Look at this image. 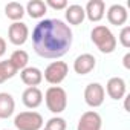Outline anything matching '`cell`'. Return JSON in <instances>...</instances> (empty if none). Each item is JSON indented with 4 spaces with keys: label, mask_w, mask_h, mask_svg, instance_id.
I'll return each mask as SVG.
<instances>
[{
    "label": "cell",
    "mask_w": 130,
    "mask_h": 130,
    "mask_svg": "<svg viewBox=\"0 0 130 130\" xmlns=\"http://www.w3.org/2000/svg\"><path fill=\"white\" fill-rule=\"evenodd\" d=\"M74 34L60 19H43L32 31V46L41 58H61L72 46Z\"/></svg>",
    "instance_id": "obj_1"
},
{
    "label": "cell",
    "mask_w": 130,
    "mask_h": 130,
    "mask_svg": "<svg viewBox=\"0 0 130 130\" xmlns=\"http://www.w3.org/2000/svg\"><path fill=\"white\" fill-rule=\"evenodd\" d=\"M90 38H92V43L103 54H112L116 49V37L104 25L95 26L92 29V32H90Z\"/></svg>",
    "instance_id": "obj_2"
},
{
    "label": "cell",
    "mask_w": 130,
    "mask_h": 130,
    "mask_svg": "<svg viewBox=\"0 0 130 130\" xmlns=\"http://www.w3.org/2000/svg\"><path fill=\"white\" fill-rule=\"evenodd\" d=\"M44 101L49 112L60 115L68 107V93L60 86H51L44 92Z\"/></svg>",
    "instance_id": "obj_3"
},
{
    "label": "cell",
    "mask_w": 130,
    "mask_h": 130,
    "mask_svg": "<svg viewBox=\"0 0 130 130\" xmlns=\"http://www.w3.org/2000/svg\"><path fill=\"white\" fill-rule=\"evenodd\" d=\"M43 124H44L43 116L34 110L20 112L14 118V125L17 130H41Z\"/></svg>",
    "instance_id": "obj_4"
},
{
    "label": "cell",
    "mask_w": 130,
    "mask_h": 130,
    "mask_svg": "<svg viewBox=\"0 0 130 130\" xmlns=\"http://www.w3.org/2000/svg\"><path fill=\"white\" fill-rule=\"evenodd\" d=\"M69 74V66L68 63L64 61H52L47 64V68L44 69V74H43V78L52 84V86H58L60 83H63L66 80Z\"/></svg>",
    "instance_id": "obj_5"
},
{
    "label": "cell",
    "mask_w": 130,
    "mask_h": 130,
    "mask_svg": "<svg viewBox=\"0 0 130 130\" xmlns=\"http://www.w3.org/2000/svg\"><path fill=\"white\" fill-rule=\"evenodd\" d=\"M106 98V90L104 86H101L100 83H90L86 86L84 89V101L89 107L96 109L100 106H103Z\"/></svg>",
    "instance_id": "obj_6"
},
{
    "label": "cell",
    "mask_w": 130,
    "mask_h": 130,
    "mask_svg": "<svg viewBox=\"0 0 130 130\" xmlns=\"http://www.w3.org/2000/svg\"><path fill=\"white\" fill-rule=\"evenodd\" d=\"M29 37V28L23 22H14L8 29V38L14 46H22Z\"/></svg>",
    "instance_id": "obj_7"
},
{
    "label": "cell",
    "mask_w": 130,
    "mask_h": 130,
    "mask_svg": "<svg viewBox=\"0 0 130 130\" xmlns=\"http://www.w3.org/2000/svg\"><path fill=\"white\" fill-rule=\"evenodd\" d=\"M101 127H103L101 115L95 110L84 112L77 124V130H101Z\"/></svg>",
    "instance_id": "obj_8"
},
{
    "label": "cell",
    "mask_w": 130,
    "mask_h": 130,
    "mask_svg": "<svg viewBox=\"0 0 130 130\" xmlns=\"http://www.w3.org/2000/svg\"><path fill=\"white\" fill-rule=\"evenodd\" d=\"M96 66V58L92 54H81L74 61V71L78 75H87L90 74Z\"/></svg>",
    "instance_id": "obj_9"
},
{
    "label": "cell",
    "mask_w": 130,
    "mask_h": 130,
    "mask_svg": "<svg viewBox=\"0 0 130 130\" xmlns=\"http://www.w3.org/2000/svg\"><path fill=\"white\" fill-rule=\"evenodd\" d=\"M104 90L107 92V95L112 100H122L127 93V84L121 77H112L107 81Z\"/></svg>",
    "instance_id": "obj_10"
},
{
    "label": "cell",
    "mask_w": 130,
    "mask_h": 130,
    "mask_svg": "<svg viewBox=\"0 0 130 130\" xmlns=\"http://www.w3.org/2000/svg\"><path fill=\"white\" fill-rule=\"evenodd\" d=\"M107 20L110 25L113 26H124L127 19H128V12L125 9V6L119 5V3H115L112 5L109 9H107Z\"/></svg>",
    "instance_id": "obj_11"
},
{
    "label": "cell",
    "mask_w": 130,
    "mask_h": 130,
    "mask_svg": "<svg viewBox=\"0 0 130 130\" xmlns=\"http://www.w3.org/2000/svg\"><path fill=\"white\" fill-rule=\"evenodd\" d=\"M84 14H86V17L90 22L96 23L106 14V3L103 2V0H89L86 8H84Z\"/></svg>",
    "instance_id": "obj_12"
},
{
    "label": "cell",
    "mask_w": 130,
    "mask_h": 130,
    "mask_svg": "<svg viewBox=\"0 0 130 130\" xmlns=\"http://www.w3.org/2000/svg\"><path fill=\"white\" fill-rule=\"evenodd\" d=\"M20 78L28 87H37L43 81V72L35 66H28L20 71Z\"/></svg>",
    "instance_id": "obj_13"
},
{
    "label": "cell",
    "mask_w": 130,
    "mask_h": 130,
    "mask_svg": "<svg viewBox=\"0 0 130 130\" xmlns=\"http://www.w3.org/2000/svg\"><path fill=\"white\" fill-rule=\"evenodd\" d=\"M22 101L28 109H37L43 103V92L38 87H28L22 93Z\"/></svg>",
    "instance_id": "obj_14"
},
{
    "label": "cell",
    "mask_w": 130,
    "mask_h": 130,
    "mask_svg": "<svg viewBox=\"0 0 130 130\" xmlns=\"http://www.w3.org/2000/svg\"><path fill=\"white\" fill-rule=\"evenodd\" d=\"M64 11H66V12H64V15H66V20H68L69 25H74V26L81 25L84 22V19H86L84 8L81 5H77V3L68 5V8L64 9Z\"/></svg>",
    "instance_id": "obj_15"
},
{
    "label": "cell",
    "mask_w": 130,
    "mask_h": 130,
    "mask_svg": "<svg viewBox=\"0 0 130 130\" xmlns=\"http://www.w3.org/2000/svg\"><path fill=\"white\" fill-rule=\"evenodd\" d=\"M15 110V101L11 93L0 92V119H6L12 116Z\"/></svg>",
    "instance_id": "obj_16"
},
{
    "label": "cell",
    "mask_w": 130,
    "mask_h": 130,
    "mask_svg": "<svg viewBox=\"0 0 130 130\" xmlns=\"http://www.w3.org/2000/svg\"><path fill=\"white\" fill-rule=\"evenodd\" d=\"M25 12H28L31 19H43L47 12V6L43 0H31L25 8Z\"/></svg>",
    "instance_id": "obj_17"
},
{
    "label": "cell",
    "mask_w": 130,
    "mask_h": 130,
    "mask_svg": "<svg viewBox=\"0 0 130 130\" xmlns=\"http://www.w3.org/2000/svg\"><path fill=\"white\" fill-rule=\"evenodd\" d=\"M9 61L12 63V66L17 69V71H23L25 68H28V63H29V55L26 51L23 49H17L11 54L9 57Z\"/></svg>",
    "instance_id": "obj_18"
},
{
    "label": "cell",
    "mask_w": 130,
    "mask_h": 130,
    "mask_svg": "<svg viewBox=\"0 0 130 130\" xmlns=\"http://www.w3.org/2000/svg\"><path fill=\"white\" fill-rule=\"evenodd\" d=\"M5 15L12 22H19L25 15V6L19 2H9L5 6Z\"/></svg>",
    "instance_id": "obj_19"
},
{
    "label": "cell",
    "mask_w": 130,
    "mask_h": 130,
    "mask_svg": "<svg viewBox=\"0 0 130 130\" xmlns=\"http://www.w3.org/2000/svg\"><path fill=\"white\" fill-rule=\"evenodd\" d=\"M17 72H19V71L12 66V63H11L9 60L0 61V84H3L5 81L14 78Z\"/></svg>",
    "instance_id": "obj_20"
},
{
    "label": "cell",
    "mask_w": 130,
    "mask_h": 130,
    "mask_svg": "<svg viewBox=\"0 0 130 130\" xmlns=\"http://www.w3.org/2000/svg\"><path fill=\"white\" fill-rule=\"evenodd\" d=\"M46 130H66L68 128V122H66V119L64 118H61V116H52L47 122H46V127H44Z\"/></svg>",
    "instance_id": "obj_21"
},
{
    "label": "cell",
    "mask_w": 130,
    "mask_h": 130,
    "mask_svg": "<svg viewBox=\"0 0 130 130\" xmlns=\"http://www.w3.org/2000/svg\"><path fill=\"white\" fill-rule=\"evenodd\" d=\"M118 40L122 44V47H125V49L130 47V26H124L121 29V32L118 35Z\"/></svg>",
    "instance_id": "obj_22"
},
{
    "label": "cell",
    "mask_w": 130,
    "mask_h": 130,
    "mask_svg": "<svg viewBox=\"0 0 130 130\" xmlns=\"http://www.w3.org/2000/svg\"><path fill=\"white\" fill-rule=\"evenodd\" d=\"M46 6L55 9V11H61V9H66L68 8V2L66 0H47V2H44Z\"/></svg>",
    "instance_id": "obj_23"
},
{
    "label": "cell",
    "mask_w": 130,
    "mask_h": 130,
    "mask_svg": "<svg viewBox=\"0 0 130 130\" xmlns=\"http://www.w3.org/2000/svg\"><path fill=\"white\" fill-rule=\"evenodd\" d=\"M5 52H6V41H5V38L0 37V57H3Z\"/></svg>",
    "instance_id": "obj_24"
},
{
    "label": "cell",
    "mask_w": 130,
    "mask_h": 130,
    "mask_svg": "<svg viewBox=\"0 0 130 130\" xmlns=\"http://www.w3.org/2000/svg\"><path fill=\"white\" fill-rule=\"evenodd\" d=\"M122 63H124V68L125 69H130V52H127L122 58Z\"/></svg>",
    "instance_id": "obj_25"
},
{
    "label": "cell",
    "mask_w": 130,
    "mask_h": 130,
    "mask_svg": "<svg viewBox=\"0 0 130 130\" xmlns=\"http://www.w3.org/2000/svg\"><path fill=\"white\" fill-rule=\"evenodd\" d=\"M3 130H9V128H3Z\"/></svg>",
    "instance_id": "obj_26"
},
{
    "label": "cell",
    "mask_w": 130,
    "mask_h": 130,
    "mask_svg": "<svg viewBox=\"0 0 130 130\" xmlns=\"http://www.w3.org/2000/svg\"><path fill=\"white\" fill-rule=\"evenodd\" d=\"M41 130H46V128H41Z\"/></svg>",
    "instance_id": "obj_27"
}]
</instances>
